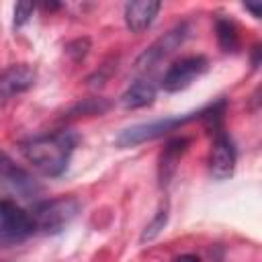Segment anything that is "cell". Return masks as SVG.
Listing matches in <instances>:
<instances>
[{"mask_svg": "<svg viewBox=\"0 0 262 262\" xmlns=\"http://www.w3.org/2000/svg\"><path fill=\"white\" fill-rule=\"evenodd\" d=\"M76 145L78 135L70 129H59L23 141L20 151L25 160L43 176H59L66 172Z\"/></svg>", "mask_w": 262, "mask_h": 262, "instance_id": "1", "label": "cell"}, {"mask_svg": "<svg viewBox=\"0 0 262 262\" xmlns=\"http://www.w3.org/2000/svg\"><path fill=\"white\" fill-rule=\"evenodd\" d=\"M80 203L74 196H57V199H45L33 205L31 219L35 225V231L41 233H59L66 229V225L72 223V219L78 215Z\"/></svg>", "mask_w": 262, "mask_h": 262, "instance_id": "2", "label": "cell"}, {"mask_svg": "<svg viewBox=\"0 0 262 262\" xmlns=\"http://www.w3.org/2000/svg\"><path fill=\"white\" fill-rule=\"evenodd\" d=\"M203 115V108L201 111H192V113H186V115H176V117H166V119H156V121H149V123H137V125H131L127 129H123L115 143L117 147L125 149V147H135L139 143H145V141H151L156 137H162L164 133L168 131H174V129H180L182 125L194 121V119H201Z\"/></svg>", "mask_w": 262, "mask_h": 262, "instance_id": "3", "label": "cell"}, {"mask_svg": "<svg viewBox=\"0 0 262 262\" xmlns=\"http://www.w3.org/2000/svg\"><path fill=\"white\" fill-rule=\"evenodd\" d=\"M190 35V25L188 23H178L176 27H172L168 33H164L162 37H158L135 61V70L137 72H147L151 68H156L160 61H164L166 57H170L176 49H180L184 45V41Z\"/></svg>", "mask_w": 262, "mask_h": 262, "instance_id": "4", "label": "cell"}, {"mask_svg": "<svg viewBox=\"0 0 262 262\" xmlns=\"http://www.w3.org/2000/svg\"><path fill=\"white\" fill-rule=\"evenodd\" d=\"M35 233L31 213L20 209L14 201L0 199V242L12 244Z\"/></svg>", "mask_w": 262, "mask_h": 262, "instance_id": "5", "label": "cell"}, {"mask_svg": "<svg viewBox=\"0 0 262 262\" xmlns=\"http://www.w3.org/2000/svg\"><path fill=\"white\" fill-rule=\"evenodd\" d=\"M207 57L203 55H188V57H182L178 59L176 63H172L164 78H162V88L166 92H178V90H184L188 88L199 76H203L207 72Z\"/></svg>", "mask_w": 262, "mask_h": 262, "instance_id": "6", "label": "cell"}, {"mask_svg": "<svg viewBox=\"0 0 262 262\" xmlns=\"http://www.w3.org/2000/svg\"><path fill=\"white\" fill-rule=\"evenodd\" d=\"M35 80H37L35 68L27 66V63L8 66L0 74V106H4L6 102H10L14 96L27 92L35 84Z\"/></svg>", "mask_w": 262, "mask_h": 262, "instance_id": "7", "label": "cell"}, {"mask_svg": "<svg viewBox=\"0 0 262 262\" xmlns=\"http://www.w3.org/2000/svg\"><path fill=\"white\" fill-rule=\"evenodd\" d=\"M235 160H237V151H235L231 137L225 135L223 131H217L215 141H213V149H211V158H209L211 176L217 180L229 178L235 170Z\"/></svg>", "mask_w": 262, "mask_h": 262, "instance_id": "8", "label": "cell"}, {"mask_svg": "<svg viewBox=\"0 0 262 262\" xmlns=\"http://www.w3.org/2000/svg\"><path fill=\"white\" fill-rule=\"evenodd\" d=\"M0 178L12 188V190H16L20 196H25V199H33V196H37L39 194V190H41V186L37 184V180L25 170V168H20L8 154H4L2 149H0Z\"/></svg>", "mask_w": 262, "mask_h": 262, "instance_id": "9", "label": "cell"}, {"mask_svg": "<svg viewBox=\"0 0 262 262\" xmlns=\"http://www.w3.org/2000/svg\"><path fill=\"white\" fill-rule=\"evenodd\" d=\"M160 8H162V4L158 0L127 2L125 4V25L129 27V31L141 33V31H145L154 23V18H156Z\"/></svg>", "mask_w": 262, "mask_h": 262, "instance_id": "10", "label": "cell"}, {"mask_svg": "<svg viewBox=\"0 0 262 262\" xmlns=\"http://www.w3.org/2000/svg\"><path fill=\"white\" fill-rule=\"evenodd\" d=\"M188 147V139L186 137H176V139H170L164 147V151L160 154V164H158V178H160V184H168L170 178L174 176L176 172V166L182 158V154L186 151Z\"/></svg>", "mask_w": 262, "mask_h": 262, "instance_id": "11", "label": "cell"}, {"mask_svg": "<svg viewBox=\"0 0 262 262\" xmlns=\"http://www.w3.org/2000/svg\"><path fill=\"white\" fill-rule=\"evenodd\" d=\"M156 98V84L147 78L135 80L119 98L121 106L127 111H135V108H143L147 104H151Z\"/></svg>", "mask_w": 262, "mask_h": 262, "instance_id": "12", "label": "cell"}, {"mask_svg": "<svg viewBox=\"0 0 262 262\" xmlns=\"http://www.w3.org/2000/svg\"><path fill=\"white\" fill-rule=\"evenodd\" d=\"M217 41L223 51H235L239 47L237 27L227 18H217Z\"/></svg>", "mask_w": 262, "mask_h": 262, "instance_id": "13", "label": "cell"}, {"mask_svg": "<svg viewBox=\"0 0 262 262\" xmlns=\"http://www.w3.org/2000/svg\"><path fill=\"white\" fill-rule=\"evenodd\" d=\"M166 223H168V205L160 207V211L154 215V219H151V221L145 225V229L141 231L139 242H141V244H145V242L156 239V237L162 233V229L166 227Z\"/></svg>", "mask_w": 262, "mask_h": 262, "instance_id": "14", "label": "cell"}, {"mask_svg": "<svg viewBox=\"0 0 262 262\" xmlns=\"http://www.w3.org/2000/svg\"><path fill=\"white\" fill-rule=\"evenodd\" d=\"M111 102L104 98H84L82 102L74 104L70 108V115H100L104 111H108Z\"/></svg>", "mask_w": 262, "mask_h": 262, "instance_id": "15", "label": "cell"}, {"mask_svg": "<svg viewBox=\"0 0 262 262\" xmlns=\"http://www.w3.org/2000/svg\"><path fill=\"white\" fill-rule=\"evenodd\" d=\"M33 10H35V4L33 2H18L14 6V27H23L31 18Z\"/></svg>", "mask_w": 262, "mask_h": 262, "instance_id": "16", "label": "cell"}, {"mask_svg": "<svg viewBox=\"0 0 262 262\" xmlns=\"http://www.w3.org/2000/svg\"><path fill=\"white\" fill-rule=\"evenodd\" d=\"M88 49H90V41H88V39H76L74 43L68 45V53H70L76 61H80V59L88 53Z\"/></svg>", "mask_w": 262, "mask_h": 262, "instance_id": "17", "label": "cell"}, {"mask_svg": "<svg viewBox=\"0 0 262 262\" xmlns=\"http://www.w3.org/2000/svg\"><path fill=\"white\" fill-rule=\"evenodd\" d=\"M244 8H246V10H250L256 18H260V14H262V6H260V4H250V2H246V4H244Z\"/></svg>", "mask_w": 262, "mask_h": 262, "instance_id": "18", "label": "cell"}, {"mask_svg": "<svg viewBox=\"0 0 262 262\" xmlns=\"http://www.w3.org/2000/svg\"><path fill=\"white\" fill-rule=\"evenodd\" d=\"M176 262H201V260H199L194 254H182V256H180Z\"/></svg>", "mask_w": 262, "mask_h": 262, "instance_id": "19", "label": "cell"}]
</instances>
